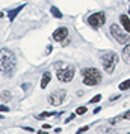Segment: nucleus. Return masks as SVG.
<instances>
[{
	"instance_id": "nucleus-1",
	"label": "nucleus",
	"mask_w": 130,
	"mask_h": 134,
	"mask_svg": "<svg viewBox=\"0 0 130 134\" xmlns=\"http://www.w3.org/2000/svg\"><path fill=\"white\" fill-rule=\"evenodd\" d=\"M17 66V57L9 48H2L0 50V72L12 75Z\"/></svg>"
},
{
	"instance_id": "nucleus-2",
	"label": "nucleus",
	"mask_w": 130,
	"mask_h": 134,
	"mask_svg": "<svg viewBox=\"0 0 130 134\" xmlns=\"http://www.w3.org/2000/svg\"><path fill=\"white\" fill-rule=\"evenodd\" d=\"M74 74H76V68L73 65H67V63H62V62L56 63V77H58L59 81L70 83L74 79Z\"/></svg>"
},
{
	"instance_id": "nucleus-3",
	"label": "nucleus",
	"mask_w": 130,
	"mask_h": 134,
	"mask_svg": "<svg viewBox=\"0 0 130 134\" xmlns=\"http://www.w3.org/2000/svg\"><path fill=\"white\" fill-rule=\"evenodd\" d=\"M101 72L97 68H83L82 69V81L85 86H97L101 83Z\"/></svg>"
},
{
	"instance_id": "nucleus-4",
	"label": "nucleus",
	"mask_w": 130,
	"mask_h": 134,
	"mask_svg": "<svg viewBox=\"0 0 130 134\" xmlns=\"http://www.w3.org/2000/svg\"><path fill=\"white\" fill-rule=\"evenodd\" d=\"M109 30H111V35L113 36V39H115L118 44H123V45H126V44L130 42V33H127V32L124 30L121 26L111 24Z\"/></svg>"
},
{
	"instance_id": "nucleus-5",
	"label": "nucleus",
	"mask_w": 130,
	"mask_h": 134,
	"mask_svg": "<svg viewBox=\"0 0 130 134\" xmlns=\"http://www.w3.org/2000/svg\"><path fill=\"white\" fill-rule=\"evenodd\" d=\"M118 54L117 53H105L101 56V63H103V69L107 74H112L115 71V68L118 65Z\"/></svg>"
},
{
	"instance_id": "nucleus-6",
	"label": "nucleus",
	"mask_w": 130,
	"mask_h": 134,
	"mask_svg": "<svg viewBox=\"0 0 130 134\" xmlns=\"http://www.w3.org/2000/svg\"><path fill=\"white\" fill-rule=\"evenodd\" d=\"M106 23V14L105 12H95L92 15H89V18H88V24L94 27V29H98L101 26Z\"/></svg>"
},
{
	"instance_id": "nucleus-7",
	"label": "nucleus",
	"mask_w": 130,
	"mask_h": 134,
	"mask_svg": "<svg viewBox=\"0 0 130 134\" xmlns=\"http://www.w3.org/2000/svg\"><path fill=\"white\" fill-rule=\"evenodd\" d=\"M65 98H67V91L65 89H58V91H55L53 93L49 95V103L51 105H61L65 101Z\"/></svg>"
},
{
	"instance_id": "nucleus-8",
	"label": "nucleus",
	"mask_w": 130,
	"mask_h": 134,
	"mask_svg": "<svg viewBox=\"0 0 130 134\" xmlns=\"http://www.w3.org/2000/svg\"><path fill=\"white\" fill-rule=\"evenodd\" d=\"M67 36H68V29L67 27H59L53 32V39L58 41V42H62Z\"/></svg>"
},
{
	"instance_id": "nucleus-9",
	"label": "nucleus",
	"mask_w": 130,
	"mask_h": 134,
	"mask_svg": "<svg viewBox=\"0 0 130 134\" xmlns=\"http://www.w3.org/2000/svg\"><path fill=\"white\" fill-rule=\"evenodd\" d=\"M119 21H121V26H123V29L127 33H130V18L126 15V14H123V15H119Z\"/></svg>"
},
{
	"instance_id": "nucleus-10",
	"label": "nucleus",
	"mask_w": 130,
	"mask_h": 134,
	"mask_svg": "<svg viewBox=\"0 0 130 134\" xmlns=\"http://www.w3.org/2000/svg\"><path fill=\"white\" fill-rule=\"evenodd\" d=\"M23 8H24V5H20L18 8H14V9H11V11H8V18H9V21H11V23L15 20V17L20 14V11H21Z\"/></svg>"
},
{
	"instance_id": "nucleus-11",
	"label": "nucleus",
	"mask_w": 130,
	"mask_h": 134,
	"mask_svg": "<svg viewBox=\"0 0 130 134\" xmlns=\"http://www.w3.org/2000/svg\"><path fill=\"white\" fill-rule=\"evenodd\" d=\"M50 80H51V74L47 71V72L43 74V79H41V89H45L47 86H49Z\"/></svg>"
},
{
	"instance_id": "nucleus-12",
	"label": "nucleus",
	"mask_w": 130,
	"mask_h": 134,
	"mask_svg": "<svg viewBox=\"0 0 130 134\" xmlns=\"http://www.w3.org/2000/svg\"><path fill=\"white\" fill-rule=\"evenodd\" d=\"M121 53H123L121 56H123L124 62H130V42L126 44V47L123 48V51H121Z\"/></svg>"
},
{
	"instance_id": "nucleus-13",
	"label": "nucleus",
	"mask_w": 130,
	"mask_h": 134,
	"mask_svg": "<svg viewBox=\"0 0 130 134\" xmlns=\"http://www.w3.org/2000/svg\"><path fill=\"white\" fill-rule=\"evenodd\" d=\"M118 87H119V91H127V89H130V79L129 80H124L123 83H119V86H118Z\"/></svg>"
},
{
	"instance_id": "nucleus-14",
	"label": "nucleus",
	"mask_w": 130,
	"mask_h": 134,
	"mask_svg": "<svg viewBox=\"0 0 130 134\" xmlns=\"http://www.w3.org/2000/svg\"><path fill=\"white\" fill-rule=\"evenodd\" d=\"M11 99V92L9 91H5L2 95H0V101H3V103H6V101H9Z\"/></svg>"
},
{
	"instance_id": "nucleus-15",
	"label": "nucleus",
	"mask_w": 130,
	"mask_h": 134,
	"mask_svg": "<svg viewBox=\"0 0 130 134\" xmlns=\"http://www.w3.org/2000/svg\"><path fill=\"white\" fill-rule=\"evenodd\" d=\"M50 12L53 14V15H55L56 18H62V12L59 11V9H58V8H55V6H53L51 9H50Z\"/></svg>"
},
{
	"instance_id": "nucleus-16",
	"label": "nucleus",
	"mask_w": 130,
	"mask_h": 134,
	"mask_svg": "<svg viewBox=\"0 0 130 134\" xmlns=\"http://www.w3.org/2000/svg\"><path fill=\"white\" fill-rule=\"evenodd\" d=\"M76 113H77V115H83V113H86V107H85V105L79 107V109L76 110Z\"/></svg>"
},
{
	"instance_id": "nucleus-17",
	"label": "nucleus",
	"mask_w": 130,
	"mask_h": 134,
	"mask_svg": "<svg viewBox=\"0 0 130 134\" xmlns=\"http://www.w3.org/2000/svg\"><path fill=\"white\" fill-rule=\"evenodd\" d=\"M100 99H101V95H95L94 98H91V101H89V103H92V104H97V103L100 101Z\"/></svg>"
},
{
	"instance_id": "nucleus-18",
	"label": "nucleus",
	"mask_w": 130,
	"mask_h": 134,
	"mask_svg": "<svg viewBox=\"0 0 130 134\" xmlns=\"http://www.w3.org/2000/svg\"><path fill=\"white\" fill-rule=\"evenodd\" d=\"M123 119H129L130 121V110H127V111L123 115Z\"/></svg>"
},
{
	"instance_id": "nucleus-19",
	"label": "nucleus",
	"mask_w": 130,
	"mask_h": 134,
	"mask_svg": "<svg viewBox=\"0 0 130 134\" xmlns=\"http://www.w3.org/2000/svg\"><path fill=\"white\" fill-rule=\"evenodd\" d=\"M0 111H9V107H6V105H0Z\"/></svg>"
},
{
	"instance_id": "nucleus-20",
	"label": "nucleus",
	"mask_w": 130,
	"mask_h": 134,
	"mask_svg": "<svg viewBox=\"0 0 130 134\" xmlns=\"http://www.w3.org/2000/svg\"><path fill=\"white\" fill-rule=\"evenodd\" d=\"M88 128H89V127H83V128H80V130L77 131V134H82V133H85V131H86Z\"/></svg>"
},
{
	"instance_id": "nucleus-21",
	"label": "nucleus",
	"mask_w": 130,
	"mask_h": 134,
	"mask_svg": "<svg viewBox=\"0 0 130 134\" xmlns=\"http://www.w3.org/2000/svg\"><path fill=\"white\" fill-rule=\"evenodd\" d=\"M43 127H44V128H45V130H49V128H50V127H51V125H49V124H44Z\"/></svg>"
},
{
	"instance_id": "nucleus-22",
	"label": "nucleus",
	"mask_w": 130,
	"mask_h": 134,
	"mask_svg": "<svg viewBox=\"0 0 130 134\" xmlns=\"http://www.w3.org/2000/svg\"><path fill=\"white\" fill-rule=\"evenodd\" d=\"M129 15H130V8H129Z\"/></svg>"
},
{
	"instance_id": "nucleus-23",
	"label": "nucleus",
	"mask_w": 130,
	"mask_h": 134,
	"mask_svg": "<svg viewBox=\"0 0 130 134\" xmlns=\"http://www.w3.org/2000/svg\"><path fill=\"white\" fill-rule=\"evenodd\" d=\"M129 2H130V0H129Z\"/></svg>"
}]
</instances>
